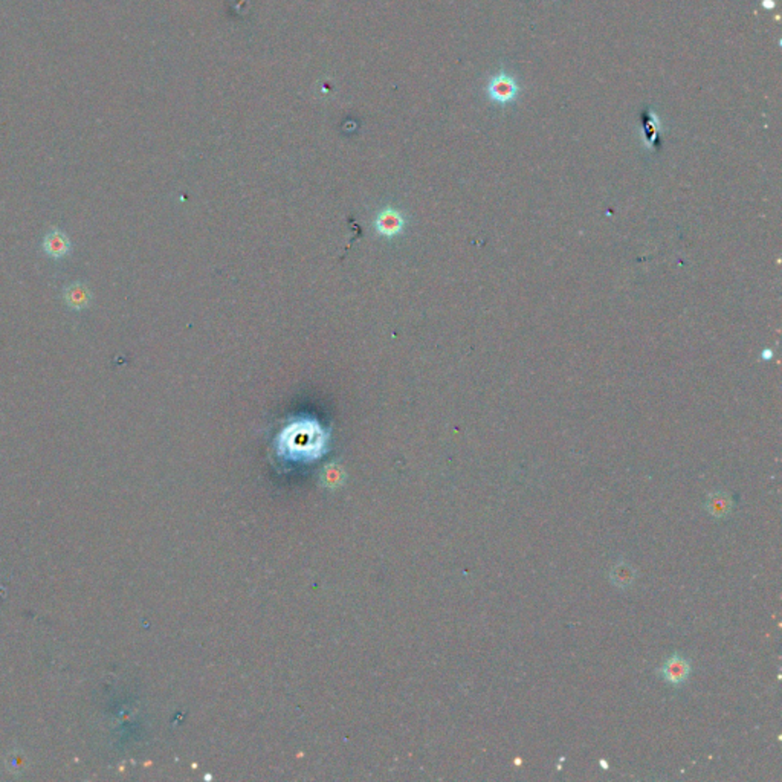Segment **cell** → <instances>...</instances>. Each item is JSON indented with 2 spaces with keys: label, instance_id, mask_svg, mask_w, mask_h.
I'll use <instances>...</instances> for the list:
<instances>
[{
  "label": "cell",
  "instance_id": "6da1fadb",
  "mask_svg": "<svg viewBox=\"0 0 782 782\" xmlns=\"http://www.w3.org/2000/svg\"><path fill=\"white\" fill-rule=\"evenodd\" d=\"M487 93H489V98H491L494 102L504 106V105H511V102L516 100L518 93H520V86H518L516 80L511 77V75L500 72L497 73L495 77H492L491 83H489Z\"/></svg>",
  "mask_w": 782,
  "mask_h": 782
},
{
  "label": "cell",
  "instance_id": "8992f818",
  "mask_svg": "<svg viewBox=\"0 0 782 782\" xmlns=\"http://www.w3.org/2000/svg\"><path fill=\"white\" fill-rule=\"evenodd\" d=\"M706 507H708V512L715 516V518H724L726 515H729L730 509H732V500L730 497L726 495V494H721V492H717L709 497L708 500V504H706Z\"/></svg>",
  "mask_w": 782,
  "mask_h": 782
},
{
  "label": "cell",
  "instance_id": "3957f363",
  "mask_svg": "<svg viewBox=\"0 0 782 782\" xmlns=\"http://www.w3.org/2000/svg\"><path fill=\"white\" fill-rule=\"evenodd\" d=\"M43 251L54 260H60L71 252V240L63 230L52 228L43 239Z\"/></svg>",
  "mask_w": 782,
  "mask_h": 782
},
{
  "label": "cell",
  "instance_id": "7a4b0ae2",
  "mask_svg": "<svg viewBox=\"0 0 782 782\" xmlns=\"http://www.w3.org/2000/svg\"><path fill=\"white\" fill-rule=\"evenodd\" d=\"M660 675L663 677V680L666 683H670L673 686H682L683 683L687 682V678L691 675V665L685 657L675 654L668 658V660L663 663Z\"/></svg>",
  "mask_w": 782,
  "mask_h": 782
},
{
  "label": "cell",
  "instance_id": "277c9868",
  "mask_svg": "<svg viewBox=\"0 0 782 782\" xmlns=\"http://www.w3.org/2000/svg\"><path fill=\"white\" fill-rule=\"evenodd\" d=\"M63 298L71 309L83 310L89 307L92 301V292L84 283L75 281L63 289Z\"/></svg>",
  "mask_w": 782,
  "mask_h": 782
},
{
  "label": "cell",
  "instance_id": "5b68a950",
  "mask_svg": "<svg viewBox=\"0 0 782 782\" xmlns=\"http://www.w3.org/2000/svg\"><path fill=\"white\" fill-rule=\"evenodd\" d=\"M376 230L385 237H393V235L401 234L403 230L402 215L394 210H385L376 219Z\"/></svg>",
  "mask_w": 782,
  "mask_h": 782
},
{
  "label": "cell",
  "instance_id": "52a82bcc",
  "mask_svg": "<svg viewBox=\"0 0 782 782\" xmlns=\"http://www.w3.org/2000/svg\"><path fill=\"white\" fill-rule=\"evenodd\" d=\"M634 578H636L634 570L631 569V565H628L625 562L617 564L616 567L611 570V581H613L615 586H617L620 588L629 586V583L634 581Z\"/></svg>",
  "mask_w": 782,
  "mask_h": 782
}]
</instances>
